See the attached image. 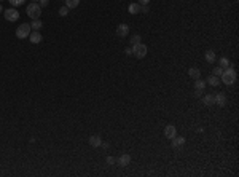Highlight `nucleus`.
<instances>
[{
  "label": "nucleus",
  "mask_w": 239,
  "mask_h": 177,
  "mask_svg": "<svg viewBox=\"0 0 239 177\" xmlns=\"http://www.w3.org/2000/svg\"><path fill=\"white\" fill-rule=\"evenodd\" d=\"M222 77V81L225 85H233L236 81V70L233 69V67H227V69H223V74L220 75Z\"/></svg>",
  "instance_id": "nucleus-1"
},
{
  "label": "nucleus",
  "mask_w": 239,
  "mask_h": 177,
  "mask_svg": "<svg viewBox=\"0 0 239 177\" xmlns=\"http://www.w3.org/2000/svg\"><path fill=\"white\" fill-rule=\"evenodd\" d=\"M26 11H27V16H29V18H32V19H40L41 7L38 5V2H32V3L27 5Z\"/></svg>",
  "instance_id": "nucleus-2"
},
{
  "label": "nucleus",
  "mask_w": 239,
  "mask_h": 177,
  "mask_svg": "<svg viewBox=\"0 0 239 177\" xmlns=\"http://www.w3.org/2000/svg\"><path fill=\"white\" fill-rule=\"evenodd\" d=\"M147 46L144 45V43H137V45H132V54L136 58H139V59H142V58H145L147 56Z\"/></svg>",
  "instance_id": "nucleus-3"
},
{
  "label": "nucleus",
  "mask_w": 239,
  "mask_h": 177,
  "mask_svg": "<svg viewBox=\"0 0 239 177\" xmlns=\"http://www.w3.org/2000/svg\"><path fill=\"white\" fill-rule=\"evenodd\" d=\"M31 32H32L31 24H21L18 29H16V37L18 38H27Z\"/></svg>",
  "instance_id": "nucleus-4"
},
{
  "label": "nucleus",
  "mask_w": 239,
  "mask_h": 177,
  "mask_svg": "<svg viewBox=\"0 0 239 177\" xmlns=\"http://www.w3.org/2000/svg\"><path fill=\"white\" fill-rule=\"evenodd\" d=\"M5 19L7 21H10V22H15V21H18L19 19V11L18 10H15V8H10V10H5Z\"/></svg>",
  "instance_id": "nucleus-5"
},
{
  "label": "nucleus",
  "mask_w": 239,
  "mask_h": 177,
  "mask_svg": "<svg viewBox=\"0 0 239 177\" xmlns=\"http://www.w3.org/2000/svg\"><path fill=\"white\" fill-rule=\"evenodd\" d=\"M128 34H129V26L128 24H120L117 27V35L118 37H128Z\"/></svg>",
  "instance_id": "nucleus-6"
},
{
  "label": "nucleus",
  "mask_w": 239,
  "mask_h": 177,
  "mask_svg": "<svg viewBox=\"0 0 239 177\" xmlns=\"http://www.w3.org/2000/svg\"><path fill=\"white\" fill-rule=\"evenodd\" d=\"M117 163H118V165L121 166V168H126V166H128L129 165V163H131V156L128 155V153H123L118 160H117Z\"/></svg>",
  "instance_id": "nucleus-7"
},
{
  "label": "nucleus",
  "mask_w": 239,
  "mask_h": 177,
  "mask_svg": "<svg viewBox=\"0 0 239 177\" xmlns=\"http://www.w3.org/2000/svg\"><path fill=\"white\" fill-rule=\"evenodd\" d=\"M175 134H177L175 126H172V125H167V126H166V129H164V136H166L167 139H172V137H175Z\"/></svg>",
  "instance_id": "nucleus-8"
},
{
  "label": "nucleus",
  "mask_w": 239,
  "mask_h": 177,
  "mask_svg": "<svg viewBox=\"0 0 239 177\" xmlns=\"http://www.w3.org/2000/svg\"><path fill=\"white\" fill-rule=\"evenodd\" d=\"M214 99H215V104H218L220 107H223L225 104H227V96H225L223 93H217V94H214Z\"/></svg>",
  "instance_id": "nucleus-9"
},
{
  "label": "nucleus",
  "mask_w": 239,
  "mask_h": 177,
  "mask_svg": "<svg viewBox=\"0 0 239 177\" xmlns=\"http://www.w3.org/2000/svg\"><path fill=\"white\" fill-rule=\"evenodd\" d=\"M27 38H29L32 43H40V42H41V35H40V32H38V31H34V32H31V34H29V37H27Z\"/></svg>",
  "instance_id": "nucleus-10"
},
{
  "label": "nucleus",
  "mask_w": 239,
  "mask_h": 177,
  "mask_svg": "<svg viewBox=\"0 0 239 177\" xmlns=\"http://www.w3.org/2000/svg\"><path fill=\"white\" fill-rule=\"evenodd\" d=\"M188 75L193 78V80H198L201 77V70L198 69V67H190L188 69Z\"/></svg>",
  "instance_id": "nucleus-11"
},
{
  "label": "nucleus",
  "mask_w": 239,
  "mask_h": 177,
  "mask_svg": "<svg viewBox=\"0 0 239 177\" xmlns=\"http://www.w3.org/2000/svg\"><path fill=\"white\" fill-rule=\"evenodd\" d=\"M89 145L91 147H101L102 145V139L99 137V136H91V137H89Z\"/></svg>",
  "instance_id": "nucleus-12"
},
{
  "label": "nucleus",
  "mask_w": 239,
  "mask_h": 177,
  "mask_svg": "<svg viewBox=\"0 0 239 177\" xmlns=\"http://www.w3.org/2000/svg\"><path fill=\"white\" fill-rule=\"evenodd\" d=\"M184 144H185V137H177V136L172 137V147L174 148H180Z\"/></svg>",
  "instance_id": "nucleus-13"
},
{
  "label": "nucleus",
  "mask_w": 239,
  "mask_h": 177,
  "mask_svg": "<svg viewBox=\"0 0 239 177\" xmlns=\"http://www.w3.org/2000/svg\"><path fill=\"white\" fill-rule=\"evenodd\" d=\"M215 53L212 51V50H209V51H206V61L207 62H210V64H212V62H215Z\"/></svg>",
  "instance_id": "nucleus-14"
},
{
  "label": "nucleus",
  "mask_w": 239,
  "mask_h": 177,
  "mask_svg": "<svg viewBox=\"0 0 239 177\" xmlns=\"http://www.w3.org/2000/svg\"><path fill=\"white\" fill-rule=\"evenodd\" d=\"M207 83H209L210 86H218V85H220V80H218V77H215V75H210V77L207 78Z\"/></svg>",
  "instance_id": "nucleus-15"
},
{
  "label": "nucleus",
  "mask_w": 239,
  "mask_h": 177,
  "mask_svg": "<svg viewBox=\"0 0 239 177\" xmlns=\"http://www.w3.org/2000/svg\"><path fill=\"white\" fill-rule=\"evenodd\" d=\"M203 102H204L206 105H212V104H215L214 94H206V96H204V99H203Z\"/></svg>",
  "instance_id": "nucleus-16"
},
{
  "label": "nucleus",
  "mask_w": 239,
  "mask_h": 177,
  "mask_svg": "<svg viewBox=\"0 0 239 177\" xmlns=\"http://www.w3.org/2000/svg\"><path fill=\"white\" fill-rule=\"evenodd\" d=\"M204 86H206V81H203V80H194V89L196 91H201V89H204Z\"/></svg>",
  "instance_id": "nucleus-17"
},
{
  "label": "nucleus",
  "mask_w": 239,
  "mask_h": 177,
  "mask_svg": "<svg viewBox=\"0 0 239 177\" xmlns=\"http://www.w3.org/2000/svg\"><path fill=\"white\" fill-rule=\"evenodd\" d=\"M129 13H131V15H137V13H140V5L139 3H131L129 5Z\"/></svg>",
  "instance_id": "nucleus-18"
},
{
  "label": "nucleus",
  "mask_w": 239,
  "mask_h": 177,
  "mask_svg": "<svg viewBox=\"0 0 239 177\" xmlns=\"http://www.w3.org/2000/svg\"><path fill=\"white\" fill-rule=\"evenodd\" d=\"M80 3V0H65V7L70 10V8H77Z\"/></svg>",
  "instance_id": "nucleus-19"
},
{
  "label": "nucleus",
  "mask_w": 239,
  "mask_h": 177,
  "mask_svg": "<svg viewBox=\"0 0 239 177\" xmlns=\"http://www.w3.org/2000/svg\"><path fill=\"white\" fill-rule=\"evenodd\" d=\"M41 26H43V24H41L40 19H32V22H31V27H32L34 31H40V27H41Z\"/></svg>",
  "instance_id": "nucleus-20"
},
{
  "label": "nucleus",
  "mask_w": 239,
  "mask_h": 177,
  "mask_svg": "<svg viewBox=\"0 0 239 177\" xmlns=\"http://www.w3.org/2000/svg\"><path fill=\"white\" fill-rule=\"evenodd\" d=\"M218 64H220L222 69H227V67H230V61H228L227 58H220V59H218Z\"/></svg>",
  "instance_id": "nucleus-21"
},
{
  "label": "nucleus",
  "mask_w": 239,
  "mask_h": 177,
  "mask_svg": "<svg viewBox=\"0 0 239 177\" xmlns=\"http://www.w3.org/2000/svg\"><path fill=\"white\" fill-rule=\"evenodd\" d=\"M129 40H131L132 45H137V43H140V35H132Z\"/></svg>",
  "instance_id": "nucleus-22"
},
{
  "label": "nucleus",
  "mask_w": 239,
  "mask_h": 177,
  "mask_svg": "<svg viewBox=\"0 0 239 177\" xmlns=\"http://www.w3.org/2000/svg\"><path fill=\"white\" fill-rule=\"evenodd\" d=\"M8 2L13 5V7H19V5H22L26 0H8Z\"/></svg>",
  "instance_id": "nucleus-23"
},
{
  "label": "nucleus",
  "mask_w": 239,
  "mask_h": 177,
  "mask_svg": "<svg viewBox=\"0 0 239 177\" xmlns=\"http://www.w3.org/2000/svg\"><path fill=\"white\" fill-rule=\"evenodd\" d=\"M222 74H223V69H222L220 65H217L215 69H214V74H212V75H215V77H220Z\"/></svg>",
  "instance_id": "nucleus-24"
},
{
  "label": "nucleus",
  "mask_w": 239,
  "mask_h": 177,
  "mask_svg": "<svg viewBox=\"0 0 239 177\" xmlns=\"http://www.w3.org/2000/svg\"><path fill=\"white\" fill-rule=\"evenodd\" d=\"M105 161H107V165H108V166H113L115 163H117V160H115L113 156H107V160H105Z\"/></svg>",
  "instance_id": "nucleus-25"
},
{
  "label": "nucleus",
  "mask_w": 239,
  "mask_h": 177,
  "mask_svg": "<svg viewBox=\"0 0 239 177\" xmlns=\"http://www.w3.org/2000/svg\"><path fill=\"white\" fill-rule=\"evenodd\" d=\"M59 15H61V16H67V15H69V8H67V7H62V8L59 10Z\"/></svg>",
  "instance_id": "nucleus-26"
},
{
  "label": "nucleus",
  "mask_w": 239,
  "mask_h": 177,
  "mask_svg": "<svg viewBox=\"0 0 239 177\" xmlns=\"http://www.w3.org/2000/svg\"><path fill=\"white\" fill-rule=\"evenodd\" d=\"M48 3H50V0H38V5L43 8V7H48Z\"/></svg>",
  "instance_id": "nucleus-27"
},
{
  "label": "nucleus",
  "mask_w": 239,
  "mask_h": 177,
  "mask_svg": "<svg viewBox=\"0 0 239 177\" xmlns=\"http://www.w3.org/2000/svg\"><path fill=\"white\" fill-rule=\"evenodd\" d=\"M140 13H148V5H140Z\"/></svg>",
  "instance_id": "nucleus-28"
},
{
  "label": "nucleus",
  "mask_w": 239,
  "mask_h": 177,
  "mask_svg": "<svg viewBox=\"0 0 239 177\" xmlns=\"http://www.w3.org/2000/svg\"><path fill=\"white\" fill-rule=\"evenodd\" d=\"M150 0H139V5H148Z\"/></svg>",
  "instance_id": "nucleus-29"
},
{
  "label": "nucleus",
  "mask_w": 239,
  "mask_h": 177,
  "mask_svg": "<svg viewBox=\"0 0 239 177\" xmlns=\"http://www.w3.org/2000/svg\"><path fill=\"white\" fill-rule=\"evenodd\" d=\"M126 54H128V56H131V54H132V48H126Z\"/></svg>",
  "instance_id": "nucleus-30"
},
{
  "label": "nucleus",
  "mask_w": 239,
  "mask_h": 177,
  "mask_svg": "<svg viewBox=\"0 0 239 177\" xmlns=\"http://www.w3.org/2000/svg\"><path fill=\"white\" fill-rule=\"evenodd\" d=\"M0 11H3V7H2V2H0Z\"/></svg>",
  "instance_id": "nucleus-31"
},
{
  "label": "nucleus",
  "mask_w": 239,
  "mask_h": 177,
  "mask_svg": "<svg viewBox=\"0 0 239 177\" xmlns=\"http://www.w3.org/2000/svg\"><path fill=\"white\" fill-rule=\"evenodd\" d=\"M32 2H38V0H32Z\"/></svg>",
  "instance_id": "nucleus-32"
},
{
  "label": "nucleus",
  "mask_w": 239,
  "mask_h": 177,
  "mask_svg": "<svg viewBox=\"0 0 239 177\" xmlns=\"http://www.w3.org/2000/svg\"><path fill=\"white\" fill-rule=\"evenodd\" d=\"M0 2H2V0H0Z\"/></svg>",
  "instance_id": "nucleus-33"
}]
</instances>
